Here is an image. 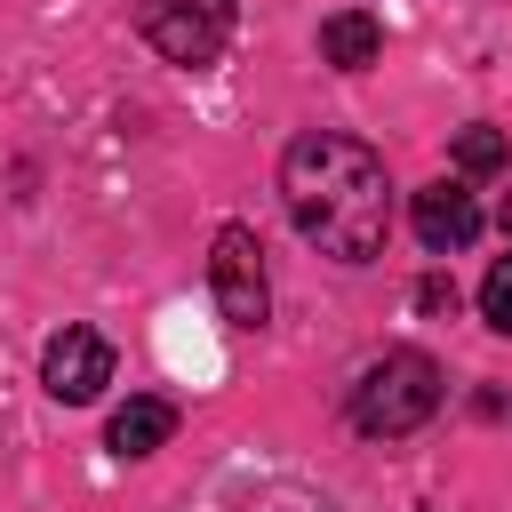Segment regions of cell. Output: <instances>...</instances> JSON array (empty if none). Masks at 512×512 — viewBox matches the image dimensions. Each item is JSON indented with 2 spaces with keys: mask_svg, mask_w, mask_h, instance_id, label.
Listing matches in <instances>:
<instances>
[{
  "mask_svg": "<svg viewBox=\"0 0 512 512\" xmlns=\"http://www.w3.org/2000/svg\"><path fill=\"white\" fill-rule=\"evenodd\" d=\"M208 296L232 328H264L272 320V280H264V248L248 224H224L208 240Z\"/></svg>",
  "mask_w": 512,
  "mask_h": 512,
  "instance_id": "obj_3",
  "label": "cell"
},
{
  "mask_svg": "<svg viewBox=\"0 0 512 512\" xmlns=\"http://www.w3.org/2000/svg\"><path fill=\"white\" fill-rule=\"evenodd\" d=\"M136 24L168 64H216L232 40V0H136Z\"/></svg>",
  "mask_w": 512,
  "mask_h": 512,
  "instance_id": "obj_4",
  "label": "cell"
},
{
  "mask_svg": "<svg viewBox=\"0 0 512 512\" xmlns=\"http://www.w3.org/2000/svg\"><path fill=\"white\" fill-rule=\"evenodd\" d=\"M280 200L296 216V232L336 256V264H368L384 256V232H392V176L384 160L344 136V128H304L288 152H280Z\"/></svg>",
  "mask_w": 512,
  "mask_h": 512,
  "instance_id": "obj_1",
  "label": "cell"
},
{
  "mask_svg": "<svg viewBox=\"0 0 512 512\" xmlns=\"http://www.w3.org/2000/svg\"><path fill=\"white\" fill-rule=\"evenodd\" d=\"M504 232H512V200H504Z\"/></svg>",
  "mask_w": 512,
  "mask_h": 512,
  "instance_id": "obj_12",
  "label": "cell"
},
{
  "mask_svg": "<svg viewBox=\"0 0 512 512\" xmlns=\"http://www.w3.org/2000/svg\"><path fill=\"white\" fill-rule=\"evenodd\" d=\"M168 432H176V408H168V400H152V392H136V400L112 416V432H104V440H112V456H152Z\"/></svg>",
  "mask_w": 512,
  "mask_h": 512,
  "instance_id": "obj_8",
  "label": "cell"
},
{
  "mask_svg": "<svg viewBox=\"0 0 512 512\" xmlns=\"http://www.w3.org/2000/svg\"><path fill=\"white\" fill-rule=\"evenodd\" d=\"M416 240H424L432 256L472 248V240H480V200H472L464 184H424V192H416Z\"/></svg>",
  "mask_w": 512,
  "mask_h": 512,
  "instance_id": "obj_6",
  "label": "cell"
},
{
  "mask_svg": "<svg viewBox=\"0 0 512 512\" xmlns=\"http://www.w3.org/2000/svg\"><path fill=\"white\" fill-rule=\"evenodd\" d=\"M480 312H488V328H496V336H512V256H496V264H488V280H480Z\"/></svg>",
  "mask_w": 512,
  "mask_h": 512,
  "instance_id": "obj_10",
  "label": "cell"
},
{
  "mask_svg": "<svg viewBox=\"0 0 512 512\" xmlns=\"http://www.w3.org/2000/svg\"><path fill=\"white\" fill-rule=\"evenodd\" d=\"M432 408H440V368H432V352H384V360L352 384V424H360L368 440H400V432H416Z\"/></svg>",
  "mask_w": 512,
  "mask_h": 512,
  "instance_id": "obj_2",
  "label": "cell"
},
{
  "mask_svg": "<svg viewBox=\"0 0 512 512\" xmlns=\"http://www.w3.org/2000/svg\"><path fill=\"white\" fill-rule=\"evenodd\" d=\"M456 168H464V176H496V168H504V136H496V128H464V136H456Z\"/></svg>",
  "mask_w": 512,
  "mask_h": 512,
  "instance_id": "obj_9",
  "label": "cell"
},
{
  "mask_svg": "<svg viewBox=\"0 0 512 512\" xmlns=\"http://www.w3.org/2000/svg\"><path fill=\"white\" fill-rule=\"evenodd\" d=\"M416 312H432V320H440V312H456V280H440V272H432V280H416Z\"/></svg>",
  "mask_w": 512,
  "mask_h": 512,
  "instance_id": "obj_11",
  "label": "cell"
},
{
  "mask_svg": "<svg viewBox=\"0 0 512 512\" xmlns=\"http://www.w3.org/2000/svg\"><path fill=\"white\" fill-rule=\"evenodd\" d=\"M40 384H48L64 408L96 400V392L112 384V344H104L96 328H64V336H48V352H40Z\"/></svg>",
  "mask_w": 512,
  "mask_h": 512,
  "instance_id": "obj_5",
  "label": "cell"
},
{
  "mask_svg": "<svg viewBox=\"0 0 512 512\" xmlns=\"http://www.w3.org/2000/svg\"><path fill=\"white\" fill-rule=\"evenodd\" d=\"M320 56H328L336 72H368V64L384 56V32H376V16H368V8H336V16L320 24Z\"/></svg>",
  "mask_w": 512,
  "mask_h": 512,
  "instance_id": "obj_7",
  "label": "cell"
}]
</instances>
